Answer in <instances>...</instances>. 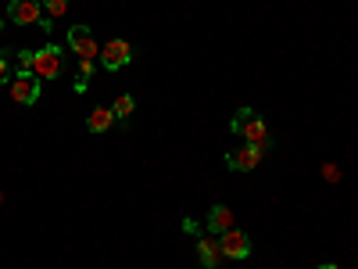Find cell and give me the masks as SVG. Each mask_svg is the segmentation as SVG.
Listing matches in <instances>:
<instances>
[{
  "label": "cell",
  "instance_id": "cell-1",
  "mask_svg": "<svg viewBox=\"0 0 358 269\" xmlns=\"http://www.w3.org/2000/svg\"><path fill=\"white\" fill-rule=\"evenodd\" d=\"M229 130H233L236 137H244L248 144L262 147V151H265L268 144H273V140H268V130H265V123H262V115H258L255 108H241V111H236V115L229 118Z\"/></svg>",
  "mask_w": 358,
  "mask_h": 269
},
{
  "label": "cell",
  "instance_id": "cell-2",
  "mask_svg": "<svg viewBox=\"0 0 358 269\" xmlns=\"http://www.w3.org/2000/svg\"><path fill=\"white\" fill-rule=\"evenodd\" d=\"M8 22H15V25H40L43 33H50V22L43 15L40 0H11L8 4Z\"/></svg>",
  "mask_w": 358,
  "mask_h": 269
},
{
  "label": "cell",
  "instance_id": "cell-3",
  "mask_svg": "<svg viewBox=\"0 0 358 269\" xmlns=\"http://www.w3.org/2000/svg\"><path fill=\"white\" fill-rule=\"evenodd\" d=\"M65 72V50L57 43H47L36 50V62H33V76L36 79H57Z\"/></svg>",
  "mask_w": 358,
  "mask_h": 269
},
{
  "label": "cell",
  "instance_id": "cell-4",
  "mask_svg": "<svg viewBox=\"0 0 358 269\" xmlns=\"http://www.w3.org/2000/svg\"><path fill=\"white\" fill-rule=\"evenodd\" d=\"M8 94H11V101L15 104H36L40 97H43V83L36 79V76H15L11 83H8Z\"/></svg>",
  "mask_w": 358,
  "mask_h": 269
},
{
  "label": "cell",
  "instance_id": "cell-5",
  "mask_svg": "<svg viewBox=\"0 0 358 269\" xmlns=\"http://www.w3.org/2000/svg\"><path fill=\"white\" fill-rule=\"evenodd\" d=\"M69 50H76L79 62H94V57H101V47H97L94 33H90L86 25H72L69 29Z\"/></svg>",
  "mask_w": 358,
  "mask_h": 269
},
{
  "label": "cell",
  "instance_id": "cell-6",
  "mask_svg": "<svg viewBox=\"0 0 358 269\" xmlns=\"http://www.w3.org/2000/svg\"><path fill=\"white\" fill-rule=\"evenodd\" d=\"M219 248H222V258H236V262H244V258H251V237L244 233V230H226L222 237H219Z\"/></svg>",
  "mask_w": 358,
  "mask_h": 269
},
{
  "label": "cell",
  "instance_id": "cell-7",
  "mask_svg": "<svg viewBox=\"0 0 358 269\" xmlns=\"http://www.w3.org/2000/svg\"><path fill=\"white\" fill-rule=\"evenodd\" d=\"M129 62H133V43L129 40H111V43L101 47V65L108 72H118V69L129 65Z\"/></svg>",
  "mask_w": 358,
  "mask_h": 269
},
{
  "label": "cell",
  "instance_id": "cell-8",
  "mask_svg": "<svg viewBox=\"0 0 358 269\" xmlns=\"http://www.w3.org/2000/svg\"><path fill=\"white\" fill-rule=\"evenodd\" d=\"M262 147H255V144H244V147H236V151H229L226 155V162H229V169L233 172H251V169H258L262 165Z\"/></svg>",
  "mask_w": 358,
  "mask_h": 269
},
{
  "label": "cell",
  "instance_id": "cell-9",
  "mask_svg": "<svg viewBox=\"0 0 358 269\" xmlns=\"http://www.w3.org/2000/svg\"><path fill=\"white\" fill-rule=\"evenodd\" d=\"M233 208L229 205H212V208H208V233H226V230H233Z\"/></svg>",
  "mask_w": 358,
  "mask_h": 269
},
{
  "label": "cell",
  "instance_id": "cell-10",
  "mask_svg": "<svg viewBox=\"0 0 358 269\" xmlns=\"http://www.w3.org/2000/svg\"><path fill=\"white\" fill-rule=\"evenodd\" d=\"M197 258H201L204 269H219V262H222V248H219V241H212L208 233H201V237H197Z\"/></svg>",
  "mask_w": 358,
  "mask_h": 269
},
{
  "label": "cell",
  "instance_id": "cell-11",
  "mask_svg": "<svg viewBox=\"0 0 358 269\" xmlns=\"http://www.w3.org/2000/svg\"><path fill=\"white\" fill-rule=\"evenodd\" d=\"M111 126H115V111L111 108H94L86 115V130L90 133H108Z\"/></svg>",
  "mask_w": 358,
  "mask_h": 269
},
{
  "label": "cell",
  "instance_id": "cell-12",
  "mask_svg": "<svg viewBox=\"0 0 358 269\" xmlns=\"http://www.w3.org/2000/svg\"><path fill=\"white\" fill-rule=\"evenodd\" d=\"M111 111H115V118H122V123H126V118L136 111V101H133V94H118V97H115V104H111Z\"/></svg>",
  "mask_w": 358,
  "mask_h": 269
},
{
  "label": "cell",
  "instance_id": "cell-13",
  "mask_svg": "<svg viewBox=\"0 0 358 269\" xmlns=\"http://www.w3.org/2000/svg\"><path fill=\"white\" fill-rule=\"evenodd\" d=\"M33 62H36V50H18L15 54V76H33Z\"/></svg>",
  "mask_w": 358,
  "mask_h": 269
},
{
  "label": "cell",
  "instance_id": "cell-14",
  "mask_svg": "<svg viewBox=\"0 0 358 269\" xmlns=\"http://www.w3.org/2000/svg\"><path fill=\"white\" fill-rule=\"evenodd\" d=\"M72 8V0H43V15L47 18H62Z\"/></svg>",
  "mask_w": 358,
  "mask_h": 269
},
{
  "label": "cell",
  "instance_id": "cell-15",
  "mask_svg": "<svg viewBox=\"0 0 358 269\" xmlns=\"http://www.w3.org/2000/svg\"><path fill=\"white\" fill-rule=\"evenodd\" d=\"M11 79H15V69L8 62V54H0V86H8Z\"/></svg>",
  "mask_w": 358,
  "mask_h": 269
},
{
  "label": "cell",
  "instance_id": "cell-16",
  "mask_svg": "<svg viewBox=\"0 0 358 269\" xmlns=\"http://www.w3.org/2000/svg\"><path fill=\"white\" fill-rule=\"evenodd\" d=\"M322 179H330V184H337V179H341V169H337L334 162H326V165H322Z\"/></svg>",
  "mask_w": 358,
  "mask_h": 269
},
{
  "label": "cell",
  "instance_id": "cell-17",
  "mask_svg": "<svg viewBox=\"0 0 358 269\" xmlns=\"http://www.w3.org/2000/svg\"><path fill=\"white\" fill-rule=\"evenodd\" d=\"M183 230H187V233H197V237H201V226H197L194 219H183Z\"/></svg>",
  "mask_w": 358,
  "mask_h": 269
},
{
  "label": "cell",
  "instance_id": "cell-18",
  "mask_svg": "<svg viewBox=\"0 0 358 269\" xmlns=\"http://www.w3.org/2000/svg\"><path fill=\"white\" fill-rule=\"evenodd\" d=\"M315 269H341V265H334V262H326V265H315Z\"/></svg>",
  "mask_w": 358,
  "mask_h": 269
},
{
  "label": "cell",
  "instance_id": "cell-19",
  "mask_svg": "<svg viewBox=\"0 0 358 269\" xmlns=\"http://www.w3.org/2000/svg\"><path fill=\"white\" fill-rule=\"evenodd\" d=\"M0 205H4V194H0Z\"/></svg>",
  "mask_w": 358,
  "mask_h": 269
},
{
  "label": "cell",
  "instance_id": "cell-20",
  "mask_svg": "<svg viewBox=\"0 0 358 269\" xmlns=\"http://www.w3.org/2000/svg\"><path fill=\"white\" fill-rule=\"evenodd\" d=\"M0 25H4V22H0Z\"/></svg>",
  "mask_w": 358,
  "mask_h": 269
}]
</instances>
